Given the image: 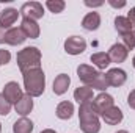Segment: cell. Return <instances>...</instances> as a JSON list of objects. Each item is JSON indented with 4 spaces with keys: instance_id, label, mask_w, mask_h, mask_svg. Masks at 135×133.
I'll return each instance as SVG.
<instances>
[{
    "instance_id": "6da1fadb",
    "label": "cell",
    "mask_w": 135,
    "mask_h": 133,
    "mask_svg": "<svg viewBox=\"0 0 135 133\" xmlns=\"http://www.w3.org/2000/svg\"><path fill=\"white\" fill-rule=\"evenodd\" d=\"M79 124L83 133H99L101 132V121L99 114L93 105V102L82 103L79 108Z\"/></svg>"
},
{
    "instance_id": "7a4b0ae2",
    "label": "cell",
    "mask_w": 135,
    "mask_h": 133,
    "mask_svg": "<svg viewBox=\"0 0 135 133\" xmlns=\"http://www.w3.org/2000/svg\"><path fill=\"white\" fill-rule=\"evenodd\" d=\"M24 78V88L30 97H39L42 96L46 89V75L42 69H32L22 74Z\"/></svg>"
},
{
    "instance_id": "3957f363",
    "label": "cell",
    "mask_w": 135,
    "mask_h": 133,
    "mask_svg": "<svg viewBox=\"0 0 135 133\" xmlns=\"http://www.w3.org/2000/svg\"><path fill=\"white\" fill-rule=\"evenodd\" d=\"M16 60L22 74L32 69H41V50H38L36 47H25L19 50Z\"/></svg>"
},
{
    "instance_id": "277c9868",
    "label": "cell",
    "mask_w": 135,
    "mask_h": 133,
    "mask_svg": "<svg viewBox=\"0 0 135 133\" xmlns=\"http://www.w3.org/2000/svg\"><path fill=\"white\" fill-rule=\"evenodd\" d=\"M99 74L101 72L98 69H94L93 66H88V64H80V66L77 67V77L83 83V86H90L91 88V85L96 81V78L99 77Z\"/></svg>"
},
{
    "instance_id": "5b68a950",
    "label": "cell",
    "mask_w": 135,
    "mask_h": 133,
    "mask_svg": "<svg viewBox=\"0 0 135 133\" xmlns=\"http://www.w3.org/2000/svg\"><path fill=\"white\" fill-rule=\"evenodd\" d=\"M2 94H3V97L8 100L11 105H13V103L16 105L19 100L24 97L22 88L19 86V83H17V81H8V83L3 86V93H2Z\"/></svg>"
},
{
    "instance_id": "8992f818",
    "label": "cell",
    "mask_w": 135,
    "mask_h": 133,
    "mask_svg": "<svg viewBox=\"0 0 135 133\" xmlns=\"http://www.w3.org/2000/svg\"><path fill=\"white\" fill-rule=\"evenodd\" d=\"M24 17H28V19H33L38 21L44 16V8L39 2H27L21 6V11H19Z\"/></svg>"
},
{
    "instance_id": "52a82bcc",
    "label": "cell",
    "mask_w": 135,
    "mask_h": 133,
    "mask_svg": "<svg viewBox=\"0 0 135 133\" xmlns=\"http://www.w3.org/2000/svg\"><path fill=\"white\" fill-rule=\"evenodd\" d=\"M65 50L69 55H80L86 50V41L82 36H71L65 41Z\"/></svg>"
},
{
    "instance_id": "ba28073f",
    "label": "cell",
    "mask_w": 135,
    "mask_h": 133,
    "mask_svg": "<svg viewBox=\"0 0 135 133\" xmlns=\"http://www.w3.org/2000/svg\"><path fill=\"white\" fill-rule=\"evenodd\" d=\"M105 77H107L108 85L113 86V88H119V86H123V85L126 83V80H127V74H126V70H123V69H119V67H113V69H110V70L105 74Z\"/></svg>"
},
{
    "instance_id": "9c48e42d",
    "label": "cell",
    "mask_w": 135,
    "mask_h": 133,
    "mask_svg": "<svg viewBox=\"0 0 135 133\" xmlns=\"http://www.w3.org/2000/svg\"><path fill=\"white\" fill-rule=\"evenodd\" d=\"M127 55H129L127 47L124 44H119V42L113 44L108 50V58H110L112 63H123V61H126Z\"/></svg>"
},
{
    "instance_id": "30bf717a",
    "label": "cell",
    "mask_w": 135,
    "mask_h": 133,
    "mask_svg": "<svg viewBox=\"0 0 135 133\" xmlns=\"http://www.w3.org/2000/svg\"><path fill=\"white\" fill-rule=\"evenodd\" d=\"M113 97L110 96V94H107V93H101L99 96H96L94 100H93V105H94V108H96V111H98V114L101 116L104 111H107L108 108H112L113 106Z\"/></svg>"
},
{
    "instance_id": "8fae6325",
    "label": "cell",
    "mask_w": 135,
    "mask_h": 133,
    "mask_svg": "<svg viewBox=\"0 0 135 133\" xmlns=\"http://www.w3.org/2000/svg\"><path fill=\"white\" fill-rule=\"evenodd\" d=\"M102 121L105 122V124H108V125H118L121 121H123V111L118 108V106H112V108H108L107 111H104L101 114Z\"/></svg>"
},
{
    "instance_id": "7c38bea8",
    "label": "cell",
    "mask_w": 135,
    "mask_h": 133,
    "mask_svg": "<svg viewBox=\"0 0 135 133\" xmlns=\"http://www.w3.org/2000/svg\"><path fill=\"white\" fill-rule=\"evenodd\" d=\"M25 39H27V36H25V33H24L22 30H21V27H19V28H17V27H11V28L6 30L5 42L9 44V45H19V44L25 42Z\"/></svg>"
},
{
    "instance_id": "4fadbf2b",
    "label": "cell",
    "mask_w": 135,
    "mask_h": 133,
    "mask_svg": "<svg viewBox=\"0 0 135 133\" xmlns=\"http://www.w3.org/2000/svg\"><path fill=\"white\" fill-rule=\"evenodd\" d=\"M19 14H21V13H19L17 9H14V8H6V9H3V11L0 13V27L5 28V30L11 28V25L17 21Z\"/></svg>"
},
{
    "instance_id": "5bb4252c",
    "label": "cell",
    "mask_w": 135,
    "mask_h": 133,
    "mask_svg": "<svg viewBox=\"0 0 135 133\" xmlns=\"http://www.w3.org/2000/svg\"><path fill=\"white\" fill-rule=\"evenodd\" d=\"M21 30L25 33L27 38L30 39H36L39 36V25L36 24V21L28 19V17H22V24H21Z\"/></svg>"
},
{
    "instance_id": "9a60e30c",
    "label": "cell",
    "mask_w": 135,
    "mask_h": 133,
    "mask_svg": "<svg viewBox=\"0 0 135 133\" xmlns=\"http://www.w3.org/2000/svg\"><path fill=\"white\" fill-rule=\"evenodd\" d=\"M69 85H71V78H69L68 74H60V75H57L55 80H54V88H52V89H54V94H55V96H63L68 91Z\"/></svg>"
},
{
    "instance_id": "2e32d148",
    "label": "cell",
    "mask_w": 135,
    "mask_h": 133,
    "mask_svg": "<svg viewBox=\"0 0 135 133\" xmlns=\"http://www.w3.org/2000/svg\"><path fill=\"white\" fill-rule=\"evenodd\" d=\"M99 25H101V16H99V13H96V11L88 13V14L82 19V27H83L85 30H88V32H96V30L99 28Z\"/></svg>"
},
{
    "instance_id": "e0dca14e",
    "label": "cell",
    "mask_w": 135,
    "mask_h": 133,
    "mask_svg": "<svg viewBox=\"0 0 135 133\" xmlns=\"http://www.w3.org/2000/svg\"><path fill=\"white\" fill-rule=\"evenodd\" d=\"M14 108H16V113L17 114H21L22 117H25L33 110V97H30L28 94H24V97L14 105Z\"/></svg>"
},
{
    "instance_id": "ac0fdd59",
    "label": "cell",
    "mask_w": 135,
    "mask_h": 133,
    "mask_svg": "<svg viewBox=\"0 0 135 133\" xmlns=\"http://www.w3.org/2000/svg\"><path fill=\"white\" fill-rule=\"evenodd\" d=\"M74 100H77L80 105L93 102V89L90 86H79L74 91Z\"/></svg>"
},
{
    "instance_id": "d6986e66",
    "label": "cell",
    "mask_w": 135,
    "mask_h": 133,
    "mask_svg": "<svg viewBox=\"0 0 135 133\" xmlns=\"http://www.w3.org/2000/svg\"><path fill=\"white\" fill-rule=\"evenodd\" d=\"M57 117L58 119H63V121H68V119H71L72 117V114H74V105H72V102H60L58 103V106H57Z\"/></svg>"
},
{
    "instance_id": "ffe728a7",
    "label": "cell",
    "mask_w": 135,
    "mask_h": 133,
    "mask_svg": "<svg viewBox=\"0 0 135 133\" xmlns=\"http://www.w3.org/2000/svg\"><path fill=\"white\" fill-rule=\"evenodd\" d=\"M33 122L27 117H21L14 122L13 125V132L14 133H32L33 132Z\"/></svg>"
},
{
    "instance_id": "44dd1931",
    "label": "cell",
    "mask_w": 135,
    "mask_h": 133,
    "mask_svg": "<svg viewBox=\"0 0 135 133\" xmlns=\"http://www.w3.org/2000/svg\"><path fill=\"white\" fill-rule=\"evenodd\" d=\"M91 63L94 64V66L98 67V69H105V67H108V64L112 63L110 61V58H108V53H105V52H96V53H93L91 55Z\"/></svg>"
},
{
    "instance_id": "7402d4cb",
    "label": "cell",
    "mask_w": 135,
    "mask_h": 133,
    "mask_svg": "<svg viewBox=\"0 0 135 133\" xmlns=\"http://www.w3.org/2000/svg\"><path fill=\"white\" fill-rule=\"evenodd\" d=\"M115 28L119 34H127L132 32V24L129 22L127 17L124 16H116L115 17Z\"/></svg>"
},
{
    "instance_id": "603a6c76",
    "label": "cell",
    "mask_w": 135,
    "mask_h": 133,
    "mask_svg": "<svg viewBox=\"0 0 135 133\" xmlns=\"http://www.w3.org/2000/svg\"><path fill=\"white\" fill-rule=\"evenodd\" d=\"M46 8H47L50 13L58 14V13H61V11L66 8V3H65L63 0H47V2H46Z\"/></svg>"
},
{
    "instance_id": "cb8c5ba5",
    "label": "cell",
    "mask_w": 135,
    "mask_h": 133,
    "mask_svg": "<svg viewBox=\"0 0 135 133\" xmlns=\"http://www.w3.org/2000/svg\"><path fill=\"white\" fill-rule=\"evenodd\" d=\"M110 85H108V81H107V77H105V74H99V77L96 78V81L91 85V89H99L102 93H105V89L108 88Z\"/></svg>"
},
{
    "instance_id": "d4e9b609",
    "label": "cell",
    "mask_w": 135,
    "mask_h": 133,
    "mask_svg": "<svg viewBox=\"0 0 135 133\" xmlns=\"http://www.w3.org/2000/svg\"><path fill=\"white\" fill-rule=\"evenodd\" d=\"M123 42L127 47V50L135 49V30H132L131 33H127V34H123Z\"/></svg>"
},
{
    "instance_id": "484cf974",
    "label": "cell",
    "mask_w": 135,
    "mask_h": 133,
    "mask_svg": "<svg viewBox=\"0 0 135 133\" xmlns=\"http://www.w3.org/2000/svg\"><path fill=\"white\" fill-rule=\"evenodd\" d=\"M11 111V103L3 97V94H0V116H6Z\"/></svg>"
},
{
    "instance_id": "4316f807",
    "label": "cell",
    "mask_w": 135,
    "mask_h": 133,
    "mask_svg": "<svg viewBox=\"0 0 135 133\" xmlns=\"http://www.w3.org/2000/svg\"><path fill=\"white\" fill-rule=\"evenodd\" d=\"M9 60H11V53L8 50H5V49H0V66L8 64Z\"/></svg>"
},
{
    "instance_id": "83f0119b",
    "label": "cell",
    "mask_w": 135,
    "mask_h": 133,
    "mask_svg": "<svg viewBox=\"0 0 135 133\" xmlns=\"http://www.w3.org/2000/svg\"><path fill=\"white\" fill-rule=\"evenodd\" d=\"M108 5L113 6V8H124V6H126V0H119V2H116V0H108Z\"/></svg>"
},
{
    "instance_id": "f1b7e54d",
    "label": "cell",
    "mask_w": 135,
    "mask_h": 133,
    "mask_svg": "<svg viewBox=\"0 0 135 133\" xmlns=\"http://www.w3.org/2000/svg\"><path fill=\"white\" fill-rule=\"evenodd\" d=\"M127 103H129V106L135 110V89L134 91H131V94H129V97H127Z\"/></svg>"
},
{
    "instance_id": "f546056e",
    "label": "cell",
    "mask_w": 135,
    "mask_h": 133,
    "mask_svg": "<svg viewBox=\"0 0 135 133\" xmlns=\"http://www.w3.org/2000/svg\"><path fill=\"white\" fill-rule=\"evenodd\" d=\"M127 19H129V22L132 24V27H135V6L131 8V11H129V14H127Z\"/></svg>"
},
{
    "instance_id": "4dcf8cb0",
    "label": "cell",
    "mask_w": 135,
    "mask_h": 133,
    "mask_svg": "<svg viewBox=\"0 0 135 133\" xmlns=\"http://www.w3.org/2000/svg\"><path fill=\"white\" fill-rule=\"evenodd\" d=\"M102 3H104L102 0H99V2H88V0H86V2H85V5H86V6H91V8H94V6H101Z\"/></svg>"
},
{
    "instance_id": "1f68e13d",
    "label": "cell",
    "mask_w": 135,
    "mask_h": 133,
    "mask_svg": "<svg viewBox=\"0 0 135 133\" xmlns=\"http://www.w3.org/2000/svg\"><path fill=\"white\" fill-rule=\"evenodd\" d=\"M5 36H6V30L0 27V44H3V42H5Z\"/></svg>"
},
{
    "instance_id": "d6a6232c",
    "label": "cell",
    "mask_w": 135,
    "mask_h": 133,
    "mask_svg": "<svg viewBox=\"0 0 135 133\" xmlns=\"http://www.w3.org/2000/svg\"><path fill=\"white\" fill-rule=\"evenodd\" d=\"M41 133H57L55 130H52V129H46V130H42Z\"/></svg>"
},
{
    "instance_id": "836d02e7",
    "label": "cell",
    "mask_w": 135,
    "mask_h": 133,
    "mask_svg": "<svg viewBox=\"0 0 135 133\" xmlns=\"http://www.w3.org/2000/svg\"><path fill=\"white\" fill-rule=\"evenodd\" d=\"M116 133H129V132H126V130H118Z\"/></svg>"
},
{
    "instance_id": "e575fe53",
    "label": "cell",
    "mask_w": 135,
    "mask_h": 133,
    "mask_svg": "<svg viewBox=\"0 0 135 133\" xmlns=\"http://www.w3.org/2000/svg\"><path fill=\"white\" fill-rule=\"evenodd\" d=\"M132 64H134V67H135V57H134V60H132Z\"/></svg>"
},
{
    "instance_id": "d590c367",
    "label": "cell",
    "mask_w": 135,
    "mask_h": 133,
    "mask_svg": "<svg viewBox=\"0 0 135 133\" xmlns=\"http://www.w3.org/2000/svg\"><path fill=\"white\" fill-rule=\"evenodd\" d=\"M0 133H2V124H0Z\"/></svg>"
}]
</instances>
